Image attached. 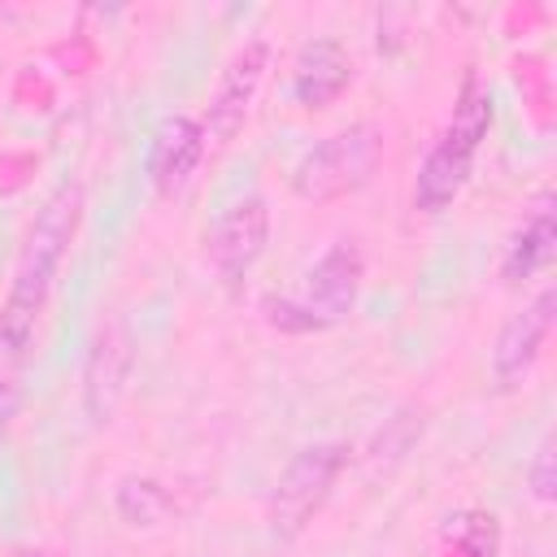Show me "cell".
Returning <instances> with one entry per match:
<instances>
[{
	"label": "cell",
	"instance_id": "cell-1",
	"mask_svg": "<svg viewBox=\"0 0 557 557\" xmlns=\"http://www.w3.org/2000/svg\"><path fill=\"white\" fill-rule=\"evenodd\" d=\"M83 222V187L78 183H61L35 213V222L26 226L17 265H13V283L0 309V370H26L30 344H35V322L48 305L52 278L65 261V248L74 244Z\"/></svg>",
	"mask_w": 557,
	"mask_h": 557
},
{
	"label": "cell",
	"instance_id": "cell-2",
	"mask_svg": "<svg viewBox=\"0 0 557 557\" xmlns=\"http://www.w3.org/2000/svg\"><path fill=\"white\" fill-rule=\"evenodd\" d=\"M361 278H366L361 248L352 239H339L313 261V270L305 274L300 296H270L265 300V322L287 331V335H309V331L339 326L357 309Z\"/></svg>",
	"mask_w": 557,
	"mask_h": 557
},
{
	"label": "cell",
	"instance_id": "cell-3",
	"mask_svg": "<svg viewBox=\"0 0 557 557\" xmlns=\"http://www.w3.org/2000/svg\"><path fill=\"white\" fill-rule=\"evenodd\" d=\"M487 126H492V96L470 78V83L461 87V100H457V109H453L448 131L440 135V144L426 152V161H422V170H418L413 209L440 213V209H448V205L461 196V187H466V178H470V170H474V152H479Z\"/></svg>",
	"mask_w": 557,
	"mask_h": 557
},
{
	"label": "cell",
	"instance_id": "cell-4",
	"mask_svg": "<svg viewBox=\"0 0 557 557\" xmlns=\"http://www.w3.org/2000/svg\"><path fill=\"white\" fill-rule=\"evenodd\" d=\"M383 161V131L374 122H352L322 144H313L296 170H292V191L309 205H331L352 196L357 187L370 183V174Z\"/></svg>",
	"mask_w": 557,
	"mask_h": 557
},
{
	"label": "cell",
	"instance_id": "cell-5",
	"mask_svg": "<svg viewBox=\"0 0 557 557\" xmlns=\"http://www.w3.org/2000/svg\"><path fill=\"white\" fill-rule=\"evenodd\" d=\"M348 461V444L339 440H318V444H305L278 474L274 492H270V505H265V518H270V531L278 540H296L313 518L318 509L326 505L339 470Z\"/></svg>",
	"mask_w": 557,
	"mask_h": 557
},
{
	"label": "cell",
	"instance_id": "cell-6",
	"mask_svg": "<svg viewBox=\"0 0 557 557\" xmlns=\"http://www.w3.org/2000/svg\"><path fill=\"white\" fill-rule=\"evenodd\" d=\"M265 70H270V44L265 39H248L226 61V70L218 78V91L209 100V113H205V144L226 148L244 131V122H248V113H252V104L261 96Z\"/></svg>",
	"mask_w": 557,
	"mask_h": 557
},
{
	"label": "cell",
	"instance_id": "cell-7",
	"mask_svg": "<svg viewBox=\"0 0 557 557\" xmlns=\"http://www.w3.org/2000/svg\"><path fill=\"white\" fill-rule=\"evenodd\" d=\"M265 244H270V205H265V196H239L218 213V222L205 239V252H209V265L218 270V278L226 287H235L257 265Z\"/></svg>",
	"mask_w": 557,
	"mask_h": 557
},
{
	"label": "cell",
	"instance_id": "cell-8",
	"mask_svg": "<svg viewBox=\"0 0 557 557\" xmlns=\"http://www.w3.org/2000/svg\"><path fill=\"white\" fill-rule=\"evenodd\" d=\"M131 366H135V339H131L126 322L113 318L96 331L87 366H83V409H87L91 426L113 422V413L126 396V383H131Z\"/></svg>",
	"mask_w": 557,
	"mask_h": 557
},
{
	"label": "cell",
	"instance_id": "cell-9",
	"mask_svg": "<svg viewBox=\"0 0 557 557\" xmlns=\"http://www.w3.org/2000/svg\"><path fill=\"white\" fill-rule=\"evenodd\" d=\"M553 313H557V292L540 287L496 335L492 344V374L500 387H518L527 379V370L540 361V348L553 331Z\"/></svg>",
	"mask_w": 557,
	"mask_h": 557
},
{
	"label": "cell",
	"instance_id": "cell-10",
	"mask_svg": "<svg viewBox=\"0 0 557 557\" xmlns=\"http://www.w3.org/2000/svg\"><path fill=\"white\" fill-rule=\"evenodd\" d=\"M205 126L187 113H174L165 117L157 131H152V148H148V178L161 196H174L200 165L205 157Z\"/></svg>",
	"mask_w": 557,
	"mask_h": 557
},
{
	"label": "cell",
	"instance_id": "cell-11",
	"mask_svg": "<svg viewBox=\"0 0 557 557\" xmlns=\"http://www.w3.org/2000/svg\"><path fill=\"white\" fill-rule=\"evenodd\" d=\"M348 78H352V57L344 52V44L313 39L300 48V57L292 65V96L305 109H322L348 87Z\"/></svg>",
	"mask_w": 557,
	"mask_h": 557
},
{
	"label": "cell",
	"instance_id": "cell-12",
	"mask_svg": "<svg viewBox=\"0 0 557 557\" xmlns=\"http://www.w3.org/2000/svg\"><path fill=\"white\" fill-rule=\"evenodd\" d=\"M553 252H557V222H553L548 200H540L535 213L522 222V231H513V239L505 244V261H500L505 283H522L540 274L553 261Z\"/></svg>",
	"mask_w": 557,
	"mask_h": 557
},
{
	"label": "cell",
	"instance_id": "cell-13",
	"mask_svg": "<svg viewBox=\"0 0 557 557\" xmlns=\"http://www.w3.org/2000/svg\"><path fill=\"white\" fill-rule=\"evenodd\" d=\"M113 509L126 527H161L170 513H174V496L165 492V483L157 479H122L117 492H113Z\"/></svg>",
	"mask_w": 557,
	"mask_h": 557
},
{
	"label": "cell",
	"instance_id": "cell-14",
	"mask_svg": "<svg viewBox=\"0 0 557 557\" xmlns=\"http://www.w3.org/2000/svg\"><path fill=\"white\" fill-rule=\"evenodd\" d=\"M422 435V413L413 418V409H405V413H396L392 422H387V431L374 440V457H392V461H400L409 448H413V440Z\"/></svg>",
	"mask_w": 557,
	"mask_h": 557
},
{
	"label": "cell",
	"instance_id": "cell-15",
	"mask_svg": "<svg viewBox=\"0 0 557 557\" xmlns=\"http://www.w3.org/2000/svg\"><path fill=\"white\" fill-rule=\"evenodd\" d=\"M527 483H531V496H535L540 505H553V500H557V453H553V435L540 440L535 461H531V470H527Z\"/></svg>",
	"mask_w": 557,
	"mask_h": 557
},
{
	"label": "cell",
	"instance_id": "cell-16",
	"mask_svg": "<svg viewBox=\"0 0 557 557\" xmlns=\"http://www.w3.org/2000/svg\"><path fill=\"white\" fill-rule=\"evenodd\" d=\"M17 400H22V370H0V435L17 413Z\"/></svg>",
	"mask_w": 557,
	"mask_h": 557
},
{
	"label": "cell",
	"instance_id": "cell-17",
	"mask_svg": "<svg viewBox=\"0 0 557 557\" xmlns=\"http://www.w3.org/2000/svg\"><path fill=\"white\" fill-rule=\"evenodd\" d=\"M26 557H48V553H26Z\"/></svg>",
	"mask_w": 557,
	"mask_h": 557
}]
</instances>
